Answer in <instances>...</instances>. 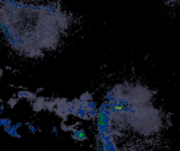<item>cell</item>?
<instances>
[{
  "instance_id": "cell-3",
  "label": "cell",
  "mask_w": 180,
  "mask_h": 151,
  "mask_svg": "<svg viewBox=\"0 0 180 151\" xmlns=\"http://www.w3.org/2000/svg\"><path fill=\"white\" fill-rule=\"evenodd\" d=\"M73 138L75 139L76 141H80V142H82V141L87 140V136L85 133V131L83 129H77L73 132Z\"/></svg>"
},
{
  "instance_id": "cell-14",
  "label": "cell",
  "mask_w": 180,
  "mask_h": 151,
  "mask_svg": "<svg viewBox=\"0 0 180 151\" xmlns=\"http://www.w3.org/2000/svg\"><path fill=\"white\" fill-rule=\"evenodd\" d=\"M169 1L173 3H180V0H169Z\"/></svg>"
},
{
  "instance_id": "cell-10",
  "label": "cell",
  "mask_w": 180,
  "mask_h": 151,
  "mask_svg": "<svg viewBox=\"0 0 180 151\" xmlns=\"http://www.w3.org/2000/svg\"><path fill=\"white\" fill-rule=\"evenodd\" d=\"M107 108V101H105V102H103L102 104L100 105V107H99V112H103V111H104Z\"/></svg>"
},
{
  "instance_id": "cell-6",
  "label": "cell",
  "mask_w": 180,
  "mask_h": 151,
  "mask_svg": "<svg viewBox=\"0 0 180 151\" xmlns=\"http://www.w3.org/2000/svg\"><path fill=\"white\" fill-rule=\"evenodd\" d=\"M104 151H118L117 147H116L114 141H111V142H107L104 144Z\"/></svg>"
},
{
  "instance_id": "cell-7",
  "label": "cell",
  "mask_w": 180,
  "mask_h": 151,
  "mask_svg": "<svg viewBox=\"0 0 180 151\" xmlns=\"http://www.w3.org/2000/svg\"><path fill=\"white\" fill-rule=\"evenodd\" d=\"M0 125L2 127H11L12 125V121L7 118H1L0 119Z\"/></svg>"
},
{
  "instance_id": "cell-4",
  "label": "cell",
  "mask_w": 180,
  "mask_h": 151,
  "mask_svg": "<svg viewBox=\"0 0 180 151\" xmlns=\"http://www.w3.org/2000/svg\"><path fill=\"white\" fill-rule=\"evenodd\" d=\"M3 130H4L5 133H7L10 136H12V138H17V139L21 138V136L18 133L17 129H14L12 128V127H3Z\"/></svg>"
},
{
  "instance_id": "cell-13",
  "label": "cell",
  "mask_w": 180,
  "mask_h": 151,
  "mask_svg": "<svg viewBox=\"0 0 180 151\" xmlns=\"http://www.w3.org/2000/svg\"><path fill=\"white\" fill-rule=\"evenodd\" d=\"M52 131H53L54 134H55L56 136H58V129H57V126H53V127H52Z\"/></svg>"
},
{
  "instance_id": "cell-5",
  "label": "cell",
  "mask_w": 180,
  "mask_h": 151,
  "mask_svg": "<svg viewBox=\"0 0 180 151\" xmlns=\"http://www.w3.org/2000/svg\"><path fill=\"white\" fill-rule=\"evenodd\" d=\"M17 96H18V98H27V99H29V100L35 98V95L30 92V91H19V92L17 93Z\"/></svg>"
},
{
  "instance_id": "cell-12",
  "label": "cell",
  "mask_w": 180,
  "mask_h": 151,
  "mask_svg": "<svg viewBox=\"0 0 180 151\" xmlns=\"http://www.w3.org/2000/svg\"><path fill=\"white\" fill-rule=\"evenodd\" d=\"M22 126V123H16V124H13L12 125V128H14V129H18V128H20V127Z\"/></svg>"
},
{
  "instance_id": "cell-8",
  "label": "cell",
  "mask_w": 180,
  "mask_h": 151,
  "mask_svg": "<svg viewBox=\"0 0 180 151\" xmlns=\"http://www.w3.org/2000/svg\"><path fill=\"white\" fill-rule=\"evenodd\" d=\"M87 113H89L90 119H97L98 113H99V109H97V108L89 109V110H87Z\"/></svg>"
},
{
  "instance_id": "cell-2",
  "label": "cell",
  "mask_w": 180,
  "mask_h": 151,
  "mask_svg": "<svg viewBox=\"0 0 180 151\" xmlns=\"http://www.w3.org/2000/svg\"><path fill=\"white\" fill-rule=\"evenodd\" d=\"M73 116L77 117V118L81 119V120H90L89 113H87V108H81V107L78 106L76 108L75 112H74Z\"/></svg>"
},
{
  "instance_id": "cell-1",
  "label": "cell",
  "mask_w": 180,
  "mask_h": 151,
  "mask_svg": "<svg viewBox=\"0 0 180 151\" xmlns=\"http://www.w3.org/2000/svg\"><path fill=\"white\" fill-rule=\"evenodd\" d=\"M67 17L51 5L1 0V27L12 47L34 57L59 41Z\"/></svg>"
},
{
  "instance_id": "cell-11",
  "label": "cell",
  "mask_w": 180,
  "mask_h": 151,
  "mask_svg": "<svg viewBox=\"0 0 180 151\" xmlns=\"http://www.w3.org/2000/svg\"><path fill=\"white\" fill-rule=\"evenodd\" d=\"M29 125V130H30V132H32V133H35L36 132V127L34 126L33 124H27Z\"/></svg>"
},
{
  "instance_id": "cell-9",
  "label": "cell",
  "mask_w": 180,
  "mask_h": 151,
  "mask_svg": "<svg viewBox=\"0 0 180 151\" xmlns=\"http://www.w3.org/2000/svg\"><path fill=\"white\" fill-rule=\"evenodd\" d=\"M97 108V103L95 102V101L91 100V101H87V109L89 110V109H95Z\"/></svg>"
}]
</instances>
